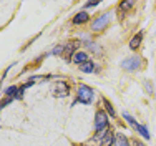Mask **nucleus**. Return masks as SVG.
Returning a JSON list of instances; mask_svg holds the SVG:
<instances>
[{
  "instance_id": "1",
  "label": "nucleus",
  "mask_w": 156,
  "mask_h": 146,
  "mask_svg": "<svg viewBox=\"0 0 156 146\" xmlns=\"http://www.w3.org/2000/svg\"><path fill=\"white\" fill-rule=\"evenodd\" d=\"M93 100V90L90 87H87V85H80V88H78V95H76V101H81L85 105H88Z\"/></svg>"
},
{
  "instance_id": "2",
  "label": "nucleus",
  "mask_w": 156,
  "mask_h": 146,
  "mask_svg": "<svg viewBox=\"0 0 156 146\" xmlns=\"http://www.w3.org/2000/svg\"><path fill=\"white\" fill-rule=\"evenodd\" d=\"M108 128V118H106V113L105 111H96L95 115V130L96 131H105Z\"/></svg>"
},
{
  "instance_id": "3",
  "label": "nucleus",
  "mask_w": 156,
  "mask_h": 146,
  "mask_svg": "<svg viewBox=\"0 0 156 146\" xmlns=\"http://www.w3.org/2000/svg\"><path fill=\"white\" fill-rule=\"evenodd\" d=\"M141 66V58L140 57H129L121 62V68L123 70H128V72H135Z\"/></svg>"
},
{
  "instance_id": "4",
  "label": "nucleus",
  "mask_w": 156,
  "mask_h": 146,
  "mask_svg": "<svg viewBox=\"0 0 156 146\" xmlns=\"http://www.w3.org/2000/svg\"><path fill=\"white\" fill-rule=\"evenodd\" d=\"M108 22H110V15L108 13H105L103 17H98L96 20L93 22V25H91V28L95 30V32H100V30H103L108 25Z\"/></svg>"
},
{
  "instance_id": "5",
  "label": "nucleus",
  "mask_w": 156,
  "mask_h": 146,
  "mask_svg": "<svg viewBox=\"0 0 156 146\" xmlns=\"http://www.w3.org/2000/svg\"><path fill=\"white\" fill-rule=\"evenodd\" d=\"M113 144V131L110 128H106L101 134V140H100V146H111Z\"/></svg>"
},
{
  "instance_id": "6",
  "label": "nucleus",
  "mask_w": 156,
  "mask_h": 146,
  "mask_svg": "<svg viewBox=\"0 0 156 146\" xmlns=\"http://www.w3.org/2000/svg\"><path fill=\"white\" fill-rule=\"evenodd\" d=\"M70 93V88L65 81H58L55 85V96H66Z\"/></svg>"
},
{
  "instance_id": "7",
  "label": "nucleus",
  "mask_w": 156,
  "mask_h": 146,
  "mask_svg": "<svg viewBox=\"0 0 156 146\" xmlns=\"http://www.w3.org/2000/svg\"><path fill=\"white\" fill-rule=\"evenodd\" d=\"M73 62L78 63V65H83V63H87L88 62V55L87 53H83V52H78V53L73 55Z\"/></svg>"
},
{
  "instance_id": "8",
  "label": "nucleus",
  "mask_w": 156,
  "mask_h": 146,
  "mask_svg": "<svg viewBox=\"0 0 156 146\" xmlns=\"http://www.w3.org/2000/svg\"><path fill=\"white\" fill-rule=\"evenodd\" d=\"M113 146H129V143H128V138L125 136V134H116L115 136V143H113Z\"/></svg>"
},
{
  "instance_id": "9",
  "label": "nucleus",
  "mask_w": 156,
  "mask_h": 146,
  "mask_svg": "<svg viewBox=\"0 0 156 146\" xmlns=\"http://www.w3.org/2000/svg\"><path fill=\"white\" fill-rule=\"evenodd\" d=\"M85 22H88V12H78L75 15V18H73V23H85Z\"/></svg>"
},
{
  "instance_id": "10",
  "label": "nucleus",
  "mask_w": 156,
  "mask_h": 146,
  "mask_svg": "<svg viewBox=\"0 0 156 146\" xmlns=\"http://www.w3.org/2000/svg\"><path fill=\"white\" fill-rule=\"evenodd\" d=\"M141 38H143V35H141V33H136V35L131 38V42H129V48H131V50H136V48H140Z\"/></svg>"
},
{
  "instance_id": "11",
  "label": "nucleus",
  "mask_w": 156,
  "mask_h": 146,
  "mask_svg": "<svg viewBox=\"0 0 156 146\" xmlns=\"http://www.w3.org/2000/svg\"><path fill=\"white\" fill-rule=\"evenodd\" d=\"M80 70H81V72H85V73H91L95 70V66H93V63H91V62H87V63H83V65H80Z\"/></svg>"
},
{
  "instance_id": "12",
  "label": "nucleus",
  "mask_w": 156,
  "mask_h": 146,
  "mask_svg": "<svg viewBox=\"0 0 156 146\" xmlns=\"http://www.w3.org/2000/svg\"><path fill=\"white\" fill-rule=\"evenodd\" d=\"M136 130L143 134V138H146V140H150V133H148V130H146V126H143V125H138L136 126Z\"/></svg>"
},
{
  "instance_id": "13",
  "label": "nucleus",
  "mask_w": 156,
  "mask_h": 146,
  "mask_svg": "<svg viewBox=\"0 0 156 146\" xmlns=\"http://www.w3.org/2000/svg\"><path fill=\"white\" fill-rule=\"evenodd\" d=\"M103 103H105V108L108 110V113L111 115V116H115V108L111 106V103L108 101V100H103Z\"/></svg>"
},
{
  "instance_id": "14",
  "label": "nucleus",
  "mask_w": 156,
  "mask_h": 146,
  "mask_svg": "<svg viewBox=\"0 0 156 146\" xmlns=\"http://www.w3.org/2000/svg\"><path fill=\"white\" fill-rule=\"evenodd\" d=\"M123 118H125V119H126V121H128V123H129V125H133V126H135V128H136V126H138V123H136V121H135V119H133L131 116H129V115H128V113H123Z\"/></svg>"
},
{
  "instance_id": "15",
  "label": "nucleus",
  "mask_w": 156,
  "mask_h": 146,
  "mask_svg": "<svg viewBox=\"0 0 156 146\" xmlns=\"http://www.w3.org/2000/svg\"><path fill=\"white\" fill-rule=\"evenodd\" d=\"M15 91H17V87H10V88H7V96H10V98H12L13 95H15Z\"/></svg>"
},
{
  "instance_id": "16",
  "label": "nucleus",
  "mask_w": 156,
  "mask_h": 146,
  "mask_svg": "<svg viewBox=\"0 0 156 146\" xmlns=\"http://www.w3.org/2000/svg\"><path fill=\"white\" fill-rule=\"evenodd\" d=\"M133 5V2H121V9H129Z\"/></svg>"
},
{
  "instance_id": "17",
  "label": "nucleus",
  "mask_w": 156,
  "mask_h": 146,
  "mask_svg": "<svg viewBox=\"0 0 156 146\" xmlns=\"http://www.w3.org/2000/svg\"><path fill=\"white\" fill-rule=\"evenodd\" d=\"M96 5H98L96 2H88V3H85V7H87V9H88V7H96Z\"/></svg>"
},
{
  "instance_id": "18",
  "label": "nucleus",
  "mask_w": 156,
  "mask_h": 146,
  "mask_svg": "<svg viewBox=\"0 0 156 146\" xmlns=\"http://www.w3.org/2000/svg\"><path fill=\"white\" fill-rule=\"evenodd\" d=\"M136 146H144L143 143H136Z\"/></svg>"
}]
</instances>
